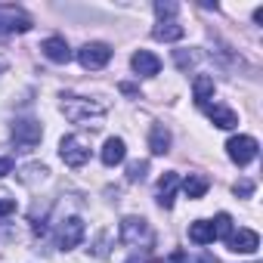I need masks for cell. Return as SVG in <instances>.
<instances>
[{
  "mask_svg": "<svg viewBox=\"0 0 263 263\" xmlns=\"http://www.w3.org/2000/svg\"><path fill=\"white\" fill-rule=\"evenodd\" d=\"M149 149L152 155H167L171 152V130L164 124H155L152 134H149Z\"/></svg>",
  "mask_w": 263,
  "mask_h": 263,
  "instance_id": "cell-16",
  "label": "cell"
},
{
  "mask_svg": "<svg viewBox=\"0 0 263 263\" xmlns=\"http://www.w3.org/2000/svg\"><path fill=\"white\" fill-rule=\"evenodd\" d=\"M146 171H149V161H134V164L127 167V180L130 183H140L146 177Z\"/></svg>",
  "mask_w": 263,
  "mask_h": 263,
  "instance_id": "cell-21",
  "label": "cell"
},
{
  "mask_svg": "<svg viewBox=\"0 0 263 263\" xmlns=\"http://www.w3.org/2000/svg\"><path fill=\"white\" fill-rule=\"evenodd\" d=\"M189 263H220V260H217V257H211V254H201V257H195V260L189 257Z\"/></svg>",
  "mask_w": 263,
  "mask_h": 263,
  "instance_id": "cell-28",
  "label": "cell"
},
{
  "mask_svg": "<svg viewBox=\"0 0 263 263\" xmlns=\"http://www.w3.org/2000/svg\"><path fill=\"white\" fill-rule=\"evenodd\" d=\"M214 223V235L217 238H229L232 235V217L229 214H217V220H211Z\"/></svg>",
  "mask_w": 263,
  "mask_h": 263,
  "instance_id": "cell-20",
  "label": "cell"
},
{
  "mask_svg": "<svg viewBox=\"0 0 263 263\" xmlns=\"http://www.w3.org/2000/svg\"><path fill=\"white\" fill-rule=\"evenodd\" d=\"M84 232H87L84 220H81V217H68V220L59 226V248H62V251L78 248V245H81V238H84Z\"/></svg>",
  "mask_w": 263,
  "mask_h": 263,
  "instance_id": "cell-8",
  "label": "cell"
},
{
  "mask_svg": "<svg viewBox=\"0 0 263 263\" xmlns=\"http://www.w3.org/2000/svg\"><path fill=\"white\" fill-rule=\"evenodd\" d=\"M13 211H16V201L7 198V195H0V217H10Z\"/></svg>",
  "mask_w": 263,
  "mask_h": 263,
  "instance_id": "cell-24",
  "label": "cell"
},
{
  "mask_svg": "<svg viewBox=\"0 0 263 263\" xmlns=\"http://www.w3.org/2000/svg\"><path fill=\"white\" fill-rule=\"evenodd\" d=\"M232 192H235L238 198H251V195H254V183H251V180H238V183L232 186Z\"/></svg>",
  "mask_w": 263,
  "mask_h": 263,
  "instance_id": "cell-22",
  "label": "cell"
},
{
  "mask_svg": "<svg viewBox=\"0 0 263 263\" xmlns=\"http://www.w3.org/2000/svg\"><path fill=\"white\" fill-rule=\"evenodd\" d=\"M155 13H158L161 19H164V16L174 19V16H177V4H161V0H158V4H155Z\"/></svg>",
  "mask_w": 263,
  "mask_h": 263,
  "instance_id": "cell-23",
  "label": "cell"
},
{
  "mask_svg": "<svg viewBox=\"0 0 263 263\" xmlns=\"http://www.w3.org/2000/svg\"><path fill=\"white\" fill-rule=\"evenodd\" d=\"M226 152H229V158H232L238 167H245V164H251V161L257 158V152H260V143H257L254 137H245V134H238V137H232V140L226 143Z\"/></svg>",
  "mask_w": 263,
  "mask_h": 263,
  "instance_id": "cell-3",
  "label": "cell"
},
{
  "mask_svg": "<svg viewBox=\"0 0 263 263\" xmlns=\"http://www.w3.org/2000/svg\"><path fill=\"white\" fill-rule=\"evenodd\" d=\"M78 59H81V65H84V68L99 71V68H105V65H108V59H111V47H108V44H102V41L84 44V47L78 50Z\"/></svg>",
  "mask_w": 263,
  "mask_h": 263,
  "instance_id": "cell-5",
  "label": "cell"
},
{
  "mask_svg": "<svg viewBox=\"0 0 263 263\" xmlns=\"http://www.w3.org/2000/svg\"><path fill=\"white\" fill-rule=\"evenodd\" d=\"M62 111L71 124H90V121H99L105 115V105L84 99V96H62Z\"/></svg>",
  "mask_w": 263,
  "mask_h": 263,
  "instance_id": "cell-1",
  "label": "cell"
},
{
  "mask_svg": "<svg viewBox=\"0 0 263 263\" xmlns=\"http://www.w3.org/2000/svg\"><path fill=\"white\" fill-rule=\"evenodd\" d=\"M189 238L195 241V245H211L217 235H214V223L211 220H195V223H189Z\"/></svg>",
  "mask_w": 263,
  "mask_h": 263,
  "instance_id": "cell-18",
  "label": "cell"
},
{
  "mask_svg": "<svg viewBox=\"0 0 263 263\" xmlns=\"http://www.w3.org/2000/svg\"><path fill=\"white\" fill-rule=\"evenodd\" d=\"M0 71H7V65H4V62H0Z\"/></svg>",
  "mask_w": 263,
  "mask_h": 263,
  "instance_id": "cell-30",
  "label": "cell"
},
{
  "mask_svg": "<svg viewBox=\"0 0 263 263\" xmlns=\"http://www.w3.org/2000/svg\"><path fill=\"white\" fill-rule=\"evenodd\" d=\"M59 155L68 167H84L90 161V146L81 140V137H62L59 143Z\"/></svg>",
  "mask_w": 263,
  "mask_h": 263,
  "instance_id": "cell-6",
  "label": "cell"
},
{
  "mask_svg": "<svg viewBox=\"0 0 263 263\" xmlns=\"http://www.w3.org/2000/svg\"><path fill=\"white\" fill-rule=\"evenodd\" d=\"M167 263H189V254H186V251H174V254L167 257Z\"/></svg>",
  "mask_w": 263,
  "mask_h": 263,
  "instance_id": "cell-26",
  "label": "cell"
},
{
  "mask_svg": "<svg viewBox=\"0 0 263 263\" xmlns=\"http://www.w3.org/2000/svg\"><path fill=\"white\" fill-rule=\"evenodd\" d=\"M186 28L177 22V19H161L155 28H152V37L155 41H164V44H174V41H183Z\"/></svg>",
  "mask_w": 263,
  "mask_h": 263,
  "instance_id": "cell-12",
  "label": "cell"
},
{
  "mask_svg": "<svg viewBox=\"0 0 263 263\" xmlns=\"http://www.w3.org/2000/svg\"><path fill=\"white\" fill-rule=\"evenodd\" d=\"M121 245L127 248H137V245H149L152 241V232H149V223L143 217H124L121 220Z\"/></svg>",
  "mask_w": 263,
  "mask_h": 263,
  "instance_id": "cell-2",
  "label": "cell"
},
{
  "mask_svg": "<svg viewBox=\"0 0 263 263\" xmlns=\"http://www.w3.org/2000/svg\"><path fill=\"white\" fill-rule=\"evenodd\" d=\"M127 263H149V260H146V254H134V257L127 260Z\"/></svg>",
  "mask_w": 263,
  "mask_h": 263,
  "instance_id": "cell-29",
  "label": "cell"
},
{
  "mask_svg": "<svg viewBox=\"0 0 263 263\" xmlns=\"http://www.w3.org/2000/svg\"><path fill=\"white\" fill-rule=\"evenodd\" d=\"M41 53H44L50 62H56V65H65V62L71 59V50H68L65 37H47V41L41 44Z\"/></svg>",
  "mask_w": 263,
  "mask_h": 263,
  "instance_id": "cell-11",
  "label": "cell"
},
{
  "mask_svg": "<svg viewBox=\"0 0 263 263\" xmlns=\"http://www.w3.org/2000/svg\"><path fill=\"white\" fill-rule=\"evenodd\" d=\"M177 186H180V177H177L174 171H167V174L158 180V204H161V208H174V192H177Z\"/></svg>",
  "mask_w": 263,
  "mask_h": 263,
  "instance_id": "cell-15",
  "label": "cell"
},
{
  "mask_svg": "<svg viewBox=\"0 0 263 263\" xmlns=\"http://www.w3.org/2000/svg\"><path fill=\"white\" fill-rule=\"evenodd\" d=\"M192 62H195V56H192V53H189V56H186V53H180V50H177V65H180V68H183V71H186V68H189V65H192Z\"/></svg>",
  "mask_w": 263,
  "mask_h": 263,
  "instance_id": "cell-25",
  "label": "cell"
},
{
  "mask_svg": "<svg viewBox=\"0 0 263 263\" xmlns=\"http://www.w3.org/2000/svg\"><path fill=\"white\" fill-rule=\"evenodd\" d=\"M31 16L19 7H0V34H25L31 31Z\"/></svg>",
  "mask_w": 263,
  "mask_h": 263,
  "instance_id": "cell-4",
  "label": "cell"
},
{
  "mask_svg": "<svg viewBox=\"0 0 263 263\" xmlns=\"http://www.w3.org/2000/svg\"><path fill=\"white\" fill-rule=\"evenodd\" d=\"M192 93H195V102H198V105H208V99L214 96V78L198 74L195 84H192Z\"/></svg>",
  "mask_w": 263,
  "mask_h": 263,
  "instance_id": "cell-19",
  "label": "cell"
},
{
  "mask_svg": "<svg viewBox=\"0 0 263 263\" xmlns=\"http://www.w3.org/2000/svg\"><path fill=\"white\" fill-rule=\"evenodd\" d=\"M41 137H44V130H41V124L31 121V118H22V121L13 124V143H16L19 149H34V146L41 143Z\"/></svg>",
  "mask_w": 263,
  "mask_h": 263,
  "instance_id": "cell-7",
  "label": "cell"
},
{
  "mask_svg": "<svg viewBox=\"0 0 263 263\" xmlns=\"http://www.w3.org/2000/svg\"><path fill=\"white\" fill-rule=\"evenodd\" d=\"M208 186H211V180H208L204 174H189V177H186V183H183V192H186V198L198 201V198H204Z\"/></svg>",
  "mask_w": 263,
  "mask_h": 263,
  "instance_id": "cell-17",
  "label": "cell"
},
{
  "mask_svg": "<svg viewBox=\"0 0 263 263\" xmlns=\"http://www.w3.org/2000/svg\"><path fill=\"white\" fill-rule=\"evenodd\" d=\"M13 174V158H0V177Z\"/></svg>",
  "mask_w": 263,
  "mask_h": 263,
  "instance_id": "cell-27",
  "label": "cell"
},
{
  "mask_svg": "<svg viewBox=\"0 0 263 263\" xmlns=\"http://www.w3.org/2000/svg\"><path fill=\"white\" fill-rule=\"evenodd\" d=\"M124 155H127V146H124V140H121V137L105 140V146H102V164H105V167L121 164V161H124Z\"/></svg>",
  "mask_w": 263,
  "mask_h": 263,
  "instance_id": "cell-14",
  "label": "cell"
},
{
  "mask_svg": "<svg viewBox=\"0 0 263 263\" xmlns=\"http://www.w3.org/2000/svg\"><path fill=\"white\" fill-rule=\"evenodd\" d=\"M226 245H229V251H235V254H254V251L260 248V235H257L254 229H238V232H232V235L226 238Z\"/></svg>",
  "mask_w": 263,
  "mask_h": 263,
  "instance_id": "cell-9",
  "label": "cell"
},
{
  "mask_svg": "<svg viewBox=\"0 0 263 263\" xmlns=\"http://www.w3.org/2000/svg\"><path fill=\"white\" fill-rule=\"evenodd\" d=\"M130 65H134V71L143 74V78H155L161 71V59L155 53H149V50H137L134 59H130Z\"/></svg>",
  "mask_w": 263,
  "mask_h": 263,
  "instance_id": "cell-10",
  "label": "cell"
},
{
  "mask_svg": "<svg viewBox=\"0 0 263 263\" xmlns=\"http://www.w3.org/2000/svg\"><path fill=\"white\" fill-rule=\"evenodd\" d=\"M204 111H208V118L214 121V127H220V130H232L235 124H238V118H235V111L232 108H226V105H201Z\"/></svg>",
  "mask_w": 263,
  "mask_h": 263,
  "instance_id": "cell-13",
  "label": "cell"
}]
</instances>
